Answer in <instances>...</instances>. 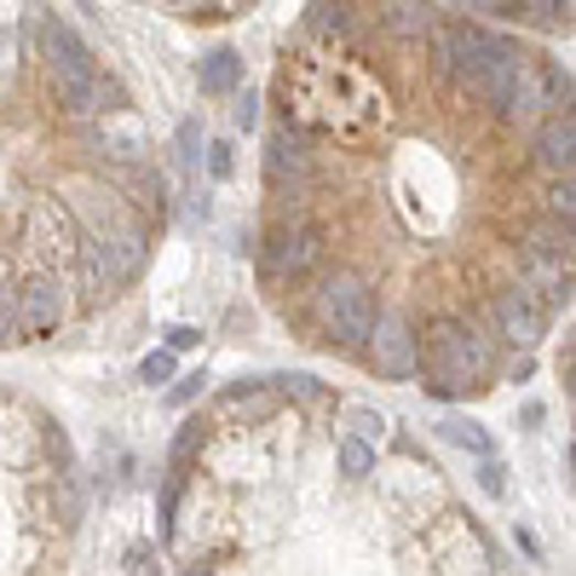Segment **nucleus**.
<instances>
[{
	"instance_id": "7",
	"label": "nucleus",
	"mask_w": 576,
	"mask_h": 576,
	"mask_svg": "<svg viewBox=\"0 0 576 576\" xmlns=\"http://www.w3.org/2000/svg\"><path fill=\"white\" fill-rule=\"evenodd\" d=\"M30 242L41 248L46 260H64L75 242H81V231H75V214L64 203H53V196H41V203L30 208Z\"/></svg>"
},
{
	"instance_id": "24",
	"label": "nucleus",
	"mask_w": 576,
	"mask_h": 576,
	"mask_svg": "<svg viewBox=\"0 0 576 576\" xmlns=\"http://www.w3.org/2000/svg\"><path fill=\"white\" fill-rule=\"evenodd\" d=\"M547 214L570 225V214H576V185H570V173H565V185H554V191H547Z\"/></svg>"
},
{
	"instance_id": "25",
	"label": "nucleus",
	"mask_w": 576,
	"mask_h": 576,
	"mask_svg": "<svg viewBox=\"0 0 576 576\" xmlns=\"http://www.w3.org/2000/svg\"><path fill=\"white\" fill-rule=\"evenodd\" d=\"M105 110H128V87L110 81V75L98 81V116H105Z\"/></svg>"
},
{
	"instance_id": "32",
	"label": "nucleus",
	"mask_w": 576,
	"mask_h": 576,
	"mask_svg": "<svg viewBox=\"0 0 576 576\" xmlns=\"http://www.w3.org/2000/svg\"><path fill=\"white\" fill-rule=\"evenodd\" d=\"M180 7H214V0H180Z\"/></svg>"
},
{
	"instance_id": "1",
	"label": "nucleus",
	"mask_w": 576,
	"mask_h": 576,
	"mask_svg": "<svg viewBox=\"0 0 576 576\" xmlns=\"http://www.w3.org/2000/svg\"><path fill=\"white\" fill-rule=\"evenodd\" d=\"M502 369V346L485 323H461L444 317L427 329V346L415 358V374L427 398H472L479 387H490V374Z\"/></svg>"
},
{
	"instance_id": "12",
	"label": "nucleus",
	"mask_w": 576,
	"mask_h": 576,
	"mask_svg": "<svg viewBox=\"0 0 576 576\" xmlns=\"http://www.w3.org/2000/svg\"><path fill=\"white\" fill-rule=\"evenodd\" d=\"M41 41H46V64H53V69H98V64H93V46L75 35L64 18H46Z\"/></svg>"
},
{
	"instance_id": "23",
	"label": "nucleus",
	"mask_w": 576,
	"mask_h": 576,
	"mask_svg": "<svg viewBox=\"0 0 576 576\" xmlns=\"http://www.w3.org/2000/svg\"><path fill=\"white\" fill-rule=\"evenodd\" d=\"M479 490L485 496H508V467L496 461V449H490V456H479Z\"/></svg>"
},
{
	"instance_id": "2",
	"label": "nucleus",
	"mask_w": 576,
	"mask_h": 576,
	"mask_svg": "<svg viewBox=\"0 0 576 576\" xmlns=\"http://www.w3.org/2000/svg\"><path fill=\"white\" fill-rule=\"evenodd\" d=\"M312 317L329 346L340 352H363V340L374 329V294L358 271H335V278H323V289L312 294Z\"/></svg>"
},
{
	"instance_id": "30",
	"label": "nucleus",
	"mask_w": 576,
	"mask_h": 576,
	"mask_svg": "<svg viewBox=\"0 0 576 576\" xmlns=\"http://www.w3.org/2000/svg\"><path fill=\"white\" fill-rule=\"evenodd\" d=\"M254 248H260L254 237H237V242H231V254H237V260H254Z\"/></svg>"
},
{
	"instance_id": "4",
	"label": "nucleus",
	"mask_w": 576,
	"mask_h": 576,
	"mask_svg": "<svg viewBox=\"0 0 576 576\" xmlns=\"http://www.w3.org/2000/svg\"><path fill=\"white\" fill-rule=\"evenodd\" d=\"M363 358L381 381H415V358H421V335H410L404 317H381L374 312V329L363 340Z\"/></svg>"
},
{
	"instance_id": "9",
	"label": "nucleus",
	"mask_w": 576,
	"mask_h": 576,
	"mask_svg": "<svg viewBox=\"0 0 576 576\" xmlns=\"http://www.w3.org/2000/svg\"><path fill=\"white\" fill-rule=\"evenodd\" d=\"M536 162L547 173H570L576 162V128H570V110H554L542 121V133H536Z\"/></svg>"
},
{
	"instance_id": "29",
	"label": "nucleus",
	"mask_w": 576,
	"mask_h": 576,
	"mask_svg": "<svg viewBox=\"0 0 576 576\" xmlns=\"http://www.w3.org/2000/svg\"><path fill=\"white\" fill-rule=\"evenodd\" d=\"M121 570H156V554H150V547H128V559H121Z\"/></svg>"
},
{
	"instance_id": "6",
	"label": "nucleus",
	"mask_w": 576,
	"mask_h": 576,
	"mask_svg": "<svg viewBox=\"0 0 576 576\" xmlns=\"http://www.w3.org/2000/svg\"><path fill=\"white\" fill-rule=\"evenodd\" d=\"M69 312V300H64V283L53 278V271H41V278H30L18 289V306H12V323H18V335H46V329H58Z\"/></svg>"
},
{
	"instance_id": "14",
	"label": "nucleus",
	"mask_w": 576,
	"mask_h": 576,
	"mask_svg": "<svg viewBox=\"0 0 576 576\" xmlns=\"http://www.w3.org/2000/svg\"><path fill=\"white\" fill-rule=\"evenodd\" d=\"M306 30L329 35V41H352L358 35V0H312L306 7Z\"/></svg>"
},
{
	"instance_id": "19",
	"label": "nucleus",
	"mask_w": 576,
	"mask_h": 576,
	"mask_svg": "<svg viewBox=\"0 0 576 576\" xmlns=\"http://www.w3.org/2000/svg\"><path fill=\"white\" fill-rule=\"evenodd\" d=\"M203 128L196 121H180V133H173V156H180V167H191L196 173V162H203Z\"/></svg>"
},
{
	"instance_id": "11",
	"label": "nucleus",
	"mask_w": 576,
	"mask_h": 576,
	"mask_svg": "<svg viewBox=\"0 0 576 576\" xmlns=\"http://www.w3.org/2000/svg\"><path fill=\"white\" fill-rule=\"evenodd\" d=\"M381 7V23L392 35H404V41H427L438 30V12L427 7V0H374Z\"/></svg>"
},
{
	"instance_id": "22",
	"label": "nucleus",
	"mask_w": 576,
	"mask_h": 576,
	"mask_svg": "<svg viewBox=\"0 0 576 576\" xmlns=\"http://www.w3.org/2000/svg\"><path fill=\"white\" fill-rule=\"evenodd\" d=\"M139 381H144V387H167V381H173V346H162V352H150V358L139 363Z\"/></svg>"
},
{
	"instance_id": "3",
	"label": "nucleus",
	"mask_w": 576,
	"mask_h": 576,
	"mask_svg": "<svg viewBox=\"0 0 576 576\" xmlns=\"http://www.w3.org/2000/svg\"><path fill=\"white\" fill-rule=\"evenodd\" d=\"M260 254V271L271 283H283V278H306V271H317L323 260V231L306 219H283V225H271L265 242L254 248Z\"/></svg>"
},
{
	"instance_id": "17",
	"label": "nucleus",
	"mask_w": 576,
	"mask_h": 576,
	"mask_svg": "<svg viewBox=\"0 0 576 576\" xmlns=\"http://www.w3.org/2000/svg\"><path fill=\"white\" fill-rule=\"evenodd\" d=\"M524 18L536 23V30H570V0H524Z\"/></svg>"
},
{
	"instance_id": "8",
	"label": "nucleus",
	"mask_w": 576,
	"mask_h": 576,
	"mask_svg": "<svg viewBox=\"0 0 576 576\" xmlns=\"http://www.w3.org/2000/svg\"><path fill=\"white\" fill-rule=\"evenodd\" d=\"M306 173H312L306 139H300L289 121H283V128L265 139V180H271V185H294V180H306Z\"/></svg>"
},
{
	"instance_id": "10",
	"label": "nucleus",
	"mask_w": 576,
	"mask_h": 576,
	"mask_svg": "<svg viewBox=\"0 0 576 576\" xmlns=\"http://www.w3.org/2000/svg\"><path fill=\"white\" fill-rule=\"evenodd\" d=\"M53 98L75 121L98 116V69H53Z\"/></svg>"
},
{
	"instance_id": "31",
	"label": "nucleus",
	"mask_w": 576,
	"mask_h": 576,
	"mask_svg": "<svg viewBox=\"0 0 576 576\" xmlns=\"http://www.w3.org/2000/svg\"><path fill=\"white\" fill-rule=\"evenodd\" d=\"M7 340H18V323H12V317H0V346H7Z\"/></svg>"
},
{
	"instance_id": "5",
	"label": "nucleus",
	"mask_w": 576,
	"mask_h": 576,
	"mask_svg": "<svg viewBox=\"0 0 576 576\" xmlns=\"http://www.w3.org/2000/svg\"><path fill=\"white\" fill-rule=\"evenodd\" d=\"M490 323H496V340L536 346L547 335V306H542V294L531 283H519V289H502L490 300Z\"/></svg>"
},
{
	"instance_id": "16",
	"label": "nucleus",
	"mask_w": 576,
	"mask_h": 576,
	"mask_svg": "<svg viewBox=\"0 0 576 576\" xmlns=\"http://www.w3.org/2000/svg\"><path fill=\"white\" fill-rule=\"evenodd\" d=\"M278 398H294V404H323V381L317 374H265Z\"/></svg>"
},
{
	"instance_id": "18",
	"label": "nucleus",
	"mask_w": 576,
	"mask_h": 576,
	"mask_svg": "<svg viewBox=\"0 0 576 576\" xmlns=\"http://www.w3.org/2000/svg\"><path fill=\"white\" fill-rule=\"evenodd\" d=\"M340 472H346V479H369V472H374L369 438H340Z\"/></svg>"
},
{
	"instance_id": "13",
	"label": "nucleus",
	"mask_w": 576,
	"mask_h": 576,
	"mask_svg": "<svg viewBox=\"0 0 576 576\" xmlns=\"http://www.w3.org/2000/svg\"><path fill=\"white\" fill-rule=\"evenodd\" d=\"M196 87H203L208 98H225L242 87V53L237 46H214V53L196 64Z\"/></svg>"
},
{
	"instance_id": "15",
	"label": "nucleus",
	"mask_w": 576,
	"mask_h": 576,
	"mask_svg": "<svg viewBox=\"0 0 576 576\" xmlns=\"http://www.w3.org/2000/svg\"><path fill=\"white\" fill-rule=\"evenodd\" d=\"M438 438H444V444L472 449V456H490V449H496V444H490V433L479 427V421H467V415H444V421H438Z\"/></svg>"
},
{
	"instance_id": "20",
	"label": "nucleus",
	"mask_w": 576,
	"mask_h": 576,
	"mask_svg": "<svg viewBox=\"0 0 576 576\" xmlns=\"http://www.w3.org/2000/svg\"><path fill=\"white\" fill-rule=\"evenodd\" d=\"M203 387H208V369H196V374H180V381L167 387V410H191L196 398H203Z\"/></svg>"
},
{
	"instance_id": "27",
	"label": "nucleus",
	"mask_w": 576,
	"mask_h": 576,
	"mask_svg": "<svg viewBox=\"0 0 576 576\" xmlns=\"http://www.w3.org/2000/svg\"><path fill=\"white\" fill-rule=\"evenodd\" d=\"M352 427H358V438H381V433H387V421L374 415V410H352Z\"/></svg>"
},
{
	"instance_id": "28",
	"label": "nucleus",
	"mask_w": 576,
	"mask_h": 576,
	"mask_svg": "<svg viewBox=\"0 0 576 576\" xmlns=\"http://www.w3.org/2000/svg\"><path fill=\"white\" fill-rule=\"evenodd\" d=\"M196 340H203V335H196L191 323H173V329H167V346H173V352H191Z\"/></svg>"
},
{
	"instance_id": "26",
	"label": "nucleus",
	"mask_w": 576,
	"mask_h": 576,
	"mask_svg": "<svg viewBox=\"0 0 576 576\" xmlns=\"http://www.w3.org/2000/svg\"><path fill=\"white\" fill-rule=\"evenodd\" d=\"M231 116H237V128H242V133H254V121H260V98L237 87V110H231Z\"/></svg>"
},
{
	"instance_id": "21",
	"label": "nucleus",
	"mask_w": 576,
	"mask_h": 576,
	"mask_svg": "<svg viewBox=\"0 0 576 576\" xmlns=\"http://www.w3.org/2000/svg\"><path fill=\"white\" fill-rule=\"evenodd\" d=\"M231 139H214V144H203V162H208V173H214V180H231V173H237V156H231Z\"/></svg>"
}]
</instances>
